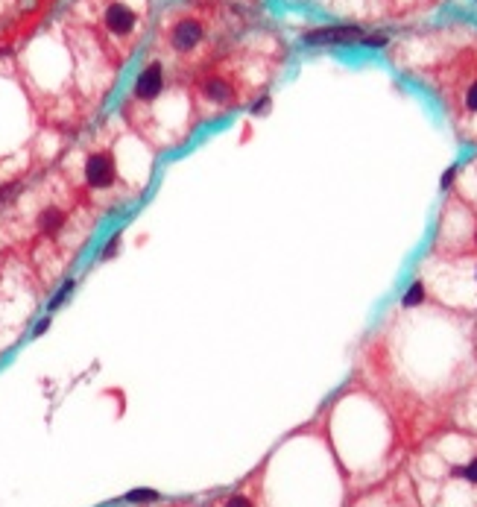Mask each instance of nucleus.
Masks as SVG:
<instances>
[{
	"mask_svg": "<svg viewBox=\"0 0 477 507\" xmlns=\"http://www.w3.org/2000/svg\"><path fill=\"white\" fill-rule=\"evenodd\" d=\"M226 507H252V501H249L246 496H232V499L226 501Z\"/></svg>",
	"mask_w": 477,
	"mask_h": 507,
	"instance_id": "nucleus-13",
	"label": "nucleus"
},
{
	"mask_svg": "<svg viewBox=\"0 0 477 507\" xmlns=\"http://www.w3.org/2000/svg\"><path fill=\"white\" fill-rule=\"evenodd\" d=\"M454 475H460V478H466V481L477 484V458H474L471 463H466V467H460V469H454Z\"/></svg>",
	"mask_w": 477,
	"mask_h": 507,
	"instance_id": "nucleus-11",
	"label": "nucleus"
},
{
	"mask_svg": "<svg viewBox=\"0 0 477 507\" xmlns=\"http://www.w3.org/2000/svg\"><path fill=\"white\" fill-rule=\"evenodd\" d=\"M246 97L243 77L229 65H205L193 77V103L196 109L208 111H226L241 106Z\"/></svg>",
	"mask_w": 477,
	"mask_h": 507,
	"instance_id": "nucleus-4",
	"label": "nucleus"
},
{
	"mask_svg": "<svg viewBox=\"0 0 477 507\" xmlns=\"http://www.w3.org/2000/svg\"><path fill=\"white\" fill-rule=\"evenodd\" d=\"M120 185L118 162L111 147H94L82 159V188L94 196H115Z\"/></svg>",
	"mask_w": 477,
	"mask_h": 507,
	"instance_id": "nucleus-6",
	"label": "nucleus"
},
{
	"mask_svg": "<svg viewBox=\"0 0 477 507\" xmlns=\"http://www.w3.org/2000/svg\"><path fill=\"white\" fill-rule=\"evenodd\" d=\"M76 15L86 21L108 59L123 62L144 33L147 0H79Z\"/></svg>",
	"mask_w": 477,
	"mask_h": 507,
	"instance_id": "nucleus-1",
	"label": "nucleus"
},
{
	"mask_svg": "<svg viewBox=\"0 0 477 507\" xmlns=\"http://www.w3.org/2000/svg\"><path fill=\"white\" fill-rule=\"evenodd\" d=\"M71 293H74V279H71V281H65V288H62L59 293H56V299L50 302V311H56L59 305H65V299L71 297Z\"/></svg>",
	"mask_w": 477,
	"mask_h": 507,
	"instance_id": "nucleus-10",
	"label": "nucleus"
},
{
	"mask_svg": "<svg viewBox=\"0 0 477 507\" xmlns=\"http://www.w3.org/2000/svg\"><path fill=\"white\" fill-rule=\"evenodd\" d=\"M159 499V492L156 490H132L129 496H126V501H141V504H147V501H156Z\"/></svg>",
	"mask_w": 477,
	"mask_h": 507,
	"instance_id": "nucleus-9",
	"label": "nucleus"
},
{
	"mask_svg": "<svg viewBox=\"0 0 477 507\" xmlns=\"http://www.w3.org/2000/svg\"><path fill=\"white\" fill-rule=\"evenodd\" d=\"M363 41V33L357 26H325V30H314L307 33L305 41L307 45H346V41Z\"/></svg>",
	"mask_w": 477,
	"mask_h": 507,
	"instance_id": "nucleus-7",
	"label": "nucleus"
},
{
	"mask_svg": "<svg viewBox=\"0 0 477 507\" xmlns=\"http://www.w3.org/2000/svg\"><path fill=\"white\" fill-rule=\"evenodd\" d=\"M79 203L74 200H47V203H38L35 205V214H33V232L41 241H47L53 247L67 244L71 235L76 229V217H79Z\"/></svg>",
	"mask_w": 477,
	"mask_h": 507,
	"instance_id": "nucleus-5",
	"label": "nucleus"
},
{
	"mask_svg": "<svg viewBox=\"0 0 477 507\" xmlns=\"http://www.w3.org/2000/svg\"><path fill=\"white\" fill-rule=\"evenodd\" d=\"M115 249H120V237H118V235L111 237V241H108V247L103 249V258H111V256H115Z\"/></svg>",
	"mask_w": 477,
	"mask_h": 507,
	"instance_id": "nucleus-12",
	"label": "nucleus"
},
{
	"mask_svg": "<svg viewBox=\"0 0 477 507\" xmlns=\"http://www.w3.org/2000/svg\"><path fill=\"white\" fill-rule=\"evenodd\" d=\"M437 88L457 118H477V41L437 68Z\"/></svg>",
	"mask_w": 477,
	"mask_h": 507,
	"instance_id": "nucleus-3",
	"label": "nucleus"
},
{
	"mask_svg": "<svg viewBox=\"0 0 477 507\" xmlns=\"http://www.w3.org/2000/svg\"><path fill=\"white\" fill-rule=\"evenodd\" d=\"M416 3H422V0H396V6H416Z\"/></svg>",
	"mask_w": 477,
	"mask_h": 507,
	"instance_id": "nucleus-15",
	"label": "nucleus"
},
{
	"mask_svg": "<svg viewBox=\"0 0 477 507\" xmlns=\"http://www.w3.org/2000/svg\"><path fill=\"white\" fill-rule=\"evenodd\" d=\"M422 299H425V285H422V281H413V285L404 290V299L401 302H404V308H413V305H419Z\"/></svg>",
	"mask_w": 477,
	"mask_h": 507,
	"instance_id": "nucleus-8",
	"label": "nucleus"
},
{
	"mask_svg": "<svg viewBox=\"0 0 477 507\" xmlns=\"http://www.w3.org/2000/svg\"><path fill=\"white\" fill-rule=\"evenodd\" d=\"M159 45L167 56V68L170 65H202L208 45H211V18L205 12H179V15L167 18L161 26Z\"/></svg>",
	"mask_w": 477,
	"mask_h": 507,
	"instance_id": "nucleus-2",
	"label": "nucleus"
},
{
	"mask_svg": "<svg viewBox=\"0 0 477 507\" xmlns=\"http://www.w3.org/2000/svg\"><path fill=\"white\" fill-rule=\"evenodd\" d=\"M454 176H457V167H448V171H445V176H442V188H448V185H451V182H454Z\"/></svg>",
	"mask_w": 477,
	"mask_h": 507,
	"instance_id": "nucleus-14",
	"label": "nucleus"
}]
</instances>
